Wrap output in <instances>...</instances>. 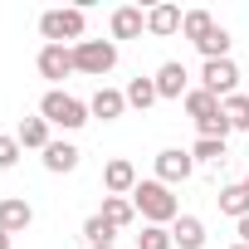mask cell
I'll return each instance as SVG.
<instances>
[{"instance_id": "6da1fadb", "label": "cell", "mask_w": 249, "mask_h": 249, "mask_svg": "<svg viewBox=\"0 0 249 249\" xmlns=\"http://www.w3.org/2000/svg\"><path fill=\"white\" fill-rule=\"evenodd\" d=\"M132 205H137V215H142L147 225H176V215H181V205H176L171 186H161L157 176H152V181H137Z\"/></svg>"}, {"instance_id": "44dd1931", "label": "cell", "mask_w": 249, "mask_h": 249, "mask_svg": "<svg viewBox=\"0 0 249 249\" xmlns=\"http://www.w3.org/2000/svg\"><path fill=\"white\" fill-rule=\"evenodd\" d=\"M122 93H127V107H142V112H147V107H152V103L161 98L152 78H132V83H127V88H122Z\"/></svg>"}, {"instance_id": "7402d4cb", "label": "cell", "mask_w": 249, "mask_h": 249, "mask_svg": "<svg viewBox=\"0 0 249 249\" xmlns=\"http://www.w3.org/2000/svg\"><path fill=\"white\" fill-rule=\"evenodd\" d=\"M225 117H230V132H249V93L225 98Z\"/></svg>"}, {"instance_id": "484cf974", "label": "cell", "mask_w": 249, "mask_h": 249, "mask_svg": "<svg viewBox=\"0 0 249 249\" xmlns=\"http://www.w3.org/2000/svg\"><path fill=\"white\" fill-rule=\"evenodd\" d=\"M191 157H196V161H225V142H215V137H200V142L191 147Z\"/></svg>"}, {"instance_id": "30bf717a", "label": "cell", "mask_w": 249, "mask_h": 249, "mask_svg": "<svg viewBox=\"0 0 249 249\" xmlns=\"http://www.w3.org/2000/svg\"><path fill=\"white\" fill-rule=\"evenodd\" d=\"M30 225H35L30 200H20V196H5V200H0V230H5V234H20V230H30Z\"/></svg>"}, {"instance_id": "d4e9b609", "label": "cell", "mask_w": 249, "mask_h": 249, "mask_svg": "<svg viewBox=\"0 0 249 249\" xmlns=\"http://www.w3.org/2000/svg\"><path fill=\"white\" fill-rule=\"evenodd\" d=\"M112 234H117V230H112L103 215H88V220H83V239H88V244H112Z\"/></svg>"}, {"instance_id": "83f0119b", "label": "cell", "mask_w": 249, "mask_h": 249, "mask_svg": "<svg viewBox=\"0 0 249 249\" xmlns=\"http://www.w3.org/2000/svg\"><path fill=\"white\" fill-rule=\"evenodd\" d=\"M234 230H239V244H249V215H244V220H234Z\"/></svg>"}, {"instance_id": "f1b7e54d", "label": "cell", "mask_w": 249, "mask_h": 249, "mask_svg": "<svg viewBox=\"0 0 249 249\" xmlns=\"http://www.w3.org/2000/svg\"><path fill=\"white\" fill-rule=\"evenodd\" d=\"M15 244V234H5V230H0V249H10Z\"/></svg>"}, {"instance_id": "8fae6325", "label": "cell", "mask_w": 249, "mask_h": 249, "mask_svg": "<svg viewBox=\"0 0 249 249\" xmlns=\"http://www.w3.org/2000/svg\"><path fill=\"white\" fill-rule=\"evenodd\" d=\"M122 112H127V93H117V88H98L88 98V117H103V122H117Z\"/></svg>"}, {"instance_id": "1f68e13d", "label": "cell", "mask_w": 249, "mask_h": 249, "mask_svg": "<svg viewBox=\"0 0 249 249\" xmlns=\"http://www.w3.org/2000/svg\"><path fill=\"white\" fill-rule=\"evenodd\" d=\"M230 249H249V244H230Z\"/></svg>"}, {"instance_id": "9c48e42d", "label": "cell", "mask_w": 249, "mask_h": 249, "mask_svg": "<svg viewBox=\"0 0 249 249\" xmlns=\"http://www.w3.org/2000/svg\"><path fill=\"white\" fill-rule=\"evenodd\" d=\"M152 83H157L161 98H186V93H191V73H186V64H176V59H166V64L152 73Z\"/></svg>"}, {"instance_id": "7c38bea8", "label": "cell", "mask_w": 249, "mask_h": 249, "mask_svg": "<svg viewBox=\"0 0 249 249\" xmlns=\"http://www.w3.org/2000/svg\"><path fill=\"white\" fill-rule=\"evenodd\" d=\"M78 161H83V152H78L73 142H49V147H44V171H54V176L78 171Z\"/></svg>"}, {"instance_id": "603a6c76", "label": "cell", "mask_w": 249, "mask_h": 249, "mask_svg": "<svg viewBox=\"0 0 249 249\" xmlns=\"http://www.w3.org/2000/svg\"><path fill=\"white\" fill-rule=\"evenodd\" d=\"M196 49H200L205 59H230V30H225V25H215V30H210Z\"/></svg>"}, {"instance_id": "f546056e", "label": "cell", "mask_w": 249, "mask_h": 249, "mask_svg": "<svg viewBox=\"0 0 249 249\" xmlns=\"http://www.w3.org/2000/svg\"><path fill=\"white\" fill-rule=\"evenodd\" d=\"M88 249H112V244H88Z\"/></svg>"}, {"instance_id": "4dcf8cb0", "label": "cell", "mask_w": 249, "mask_h": 249, "mask_svg": "<svg viewBox=\"0 0 249 249\" xmlns=\"http://www.w3.org/2000/svg\"><path fill=\"white\" fill-rule=\"evenodd\" d=\"M239 186H244V191H249V176H244V181H239Z\"/></svg>"}, {"instance_id": "5b68a950", "label": "cell", "mask_w": 249, "mask_h": 249, "mask_svg": "<svg viewBox=\"0 0 249 249\" xmlns=\"http://www.w3.org/2000/svg\"><path fill=\"white\" fill-rule=\"evenodd\" d=\"M200 88L215 93V98H234V88H239V64H234V59H205Z\"/></svg>"}, {"instance_id": "ac0fdd59", "label": "cell", "mask_w": 249, "mask_h": 249, "mask_svg": "<svg viewBox=\"0 0 249 249\" xmlns=\"http://www.w3.org/2000/svg\"><path fill=\"white\" fill-rule=\"evenodd\" d=\"M215 205H220V215H234V220H244V215H249V191H244L239 181H234V186H220Z\"/></svg>"}, {"instance_id": "3957f363", "label": "cell", "mask_w": 249, "mask_h": 249, "mask_svg": "<svg viewBox=\"0 0 249 249\" xmlns=\"http://www.w3.org/2000/svg\"><path fill=\"white\" fill-rule=\"evenodd\" d=\"M83 25H88V20H83L78 5H69V10H44V15H39V35H44L49 44H69V49L83 44Z\"/></svg>"}, {"instance_id": "ffe728a7", "label": "cell", "mask_w": 249, "mask_h": 249, "mask_svg": "<svg viewBox=\"0 0 249 249\" xmlns=\"http://www.w3.org/2000/svg\"><path fill=\"white\" fill-rule=\"evenodd\" d=\"M210 30H215V15H210V10H186V20H181V35H186L191 44H200Z\"/></svg>"}, {"instance_id": "d6986e66", "label": "cell", "mask_w": 249, "mask_h": 249, "mask_svg": "<svg viewBox=\"0 0 249 249\" xmlns=\"http://www.w3.org/2000/svg\"><path fill=\"white\" fill-rule=\"evenodd\" d=\"M181 103H186V112H191L196 122H205V117H215V112L225 107V103H220L215 93H205V88H191V93H186Z\"/></svg>"}, {"instance_id": "5bb4252c", "label": "cell", "mask_w": 249, "mask_h": 249, "mask_svg": "<svg viewBox=\"0 0 249 249\" xmlns=\"http://www.w3.org/2000/svg\"><path fill=\"white\" fill-rule=\"evenodd\" d=\"M112 230H127L132 220H137V205H132V196H103V210H98Z\"/></svg>"}, {"instance_id": "cb8c5ba5", "label": "cell", "mask_w": 249, "mask_h": 249, "mask_svg": "<svg viewBox=\"0 0 249 249\" xmlns=\"http://www.w3.org/2000/svg\"><path fill=\"white\" fill-rule=\"evenodd\" d=\"M137 249H176V244H171V230H166V225H142Z\"/></svg>"}, {"instance_id": "4316f807", "label": "cell", "mask_w": 249, "mask_h": 249, "mask_svg": "<svg viewBox=\"0 0 249 249\" xmlns=\"http://www.w3.org/2000/svg\"><path fill=\"white\" fill-rule=\"evenodd\" d=\"M20 152H25V147H20L15 137H0V171H10V166L20 161Z\"/></svg>"}, {"instance_id": "2e32d148", "label": "cell", "mask_w": 249, "mask_h": 249, "mask_svg": "<svg viewBox=\"0 0 249 249\" xmlns=\"http://www.w3.org/2000/svg\"><path fill=\"white\" fill-rule=\"evenodd\" d=\"M181 20H186V15H181L176 5H152V10H147V30H152L157 39L176 35V30H181Z\"/></svg>"}, {"instance_id": "8992f818", "label": "cell", "mask_w": 249, "mask_h": 249, "mask_svg": "<svg viewBox=\"0 0 249 249\" xmlns=\"http://www.w3.org/2000/svg\"><path fill=\"white\" fill-rule=\"evenodd\" d=\"M191 171H196V157H191L186 147L157 152V181H161V186H181V181H191Z\"/></svg>"}, {"instance_id": "e0dca14e", "label": "cell", "mask_w": 249, "mask_h": 249, "mask_svg": "<svg viewBox=\"0 0 249 249\" xmlns=\"http://www.w3.org/2000/svg\"><path fill=\"white\" fill-rule=\"evenodd\" d=\"M15 142H20V147H35V152H44V147L54 142V137H49V122H44V117H25L20 127H15Z\"/></svg>"}, {"instance_id": "ba28073f", "label": "cell", "mask_w": 249, "mask_h": 249, "mask_svg": "<svg viewBox=\"0 0 249 249\" xmlns=\"http://www.w3.org/2000/svg\"><path fill=\"white\" fill-rule=\"evenodd\" d=\"M103 191H107V196H132V191H137V166H132L127 157H112V161L103 166Z\"/></svg>"}, {"instance_id": "4fadbf2b", "label": "cell", "mask_w": 249, "mask_h": 249, "mask_svg": "<svg viewBox=\"0 0 249 249\" xmlns=\"http://www.w3.org/2000/svg\"><path fill=\"white\" fill-rule=\"evenodd\" d=\"M171 244H176V249H205V225H200L196 215H176Z\"/></svg>"}, {"instance_id": "7a4b0ae2", "label": "cell", "mask_w": 249, "mask_h": 249, "mask_svg": "<svg viewBox=\"0 0 249 249\" xmlns=\"http://www.w3.org/2000/svg\"><path fill=\"white\" fill-rule=\"evenodd\" d=\"M39 117L49 122V127L78 132L83 122H88V103H78V98H73V93H64V88H49V93L39 98Z\"/></svg>"}, {"instance_id": "277c9868", "label": "cell", "mask_w": 249, "mask_h": 249, "mask_svg": "<svg viewBox=\"0 0 249 249\" xmlns=\"http://www.w3.org/2000/svg\"><path fill=\"white\" fill-rule=\"evenodd\" d=\"M73 69L78 73H93V78L112 73L117 69V44L112 39H83V44H73Z\"/></svg>"}, {"instance_id": "9a60e30c", "label": "cell", "mask_w": 249, "mask_h": 249, "mask_svg": "<svg viewBox=\"0 0 249 249\" xmlns=\"http://www.w3.org/2000/svg\"><path fill=\"white\" fill-rule=\"evenodd\" d=\"M147 30V15L137 10V5H122V10H112V39H137Z\"/></svg>"}, {"instance_id": "52a82bcc", "label": "cell", "mask_w": 249, "mask_h": 249, "mask_svg": "<svg viewBox=\"0 0 249 249\" xmlns=\"http://www.w3.org/2000/svg\"><path fill=\"white\" fill-rule=\"evenodd\" d=\"M35 69H39V78H49V83H64L69 73H78V69H73V49H69V44H44V49H39V59H35Z\"/></svg>"}]
</instances>
